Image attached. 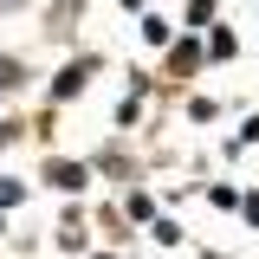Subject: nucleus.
<instances>
[{
    "label": "nucleus",
    "instance_id": "obj_1",
    "mask_svg": "<svg viewBox=\"0 0 259 259\" xmlns=\"http://www.w3.org/2000/svg\"><path fill=\"white\" fill-rule=\"evenodd\" d=\"M52 182H59V188H78V182H84V168H71V162H59V168H52Z\"/></svg>",
    "mask_w": 259,
    "mask_h": 259
}]
</instances>
